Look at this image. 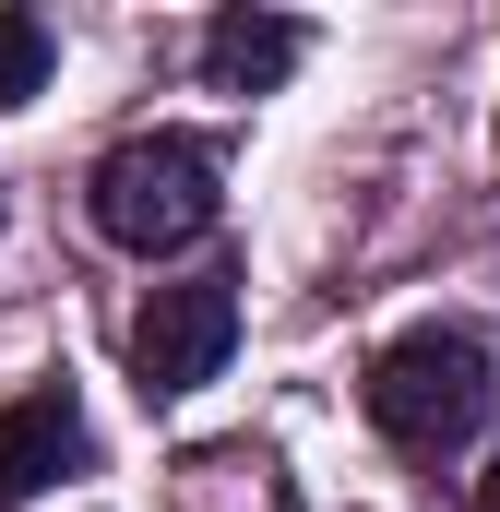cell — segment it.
Wrapping results in <instances>:
<instances>
[{"mask_svg":"<svg viewBox=\"0 0 500 512\" xmlns=\"http://www.w3.org/2000/svg\"><path fill=\"white\" fill-rule=\"evenodd\" d=\"M489 417V346L477 334H393L370 358V429L381 441H405V453H441V441H465Z\"/></svg>","mask_w":500,"mask_h":512,"instance_id":"6da1fadb","label":"cell"},{"mask_svg":"<svg viewBox=\"0 0 500 512\" xmlns=\"http://www.w3.org/2000/svg\"><path fill=\"white\" fill-rule=\"evenodd\" d=\"M215 203H227V191H215V155L179 143V131L120 143V155L96 167V227H108L120 251H179V239H203Z\"/></svg>","mask_w":500,"mask_h":512,"instance_id":"7a4b0ae2","label":"cell"},{"mask_svg":"<svg viewBox=\"0 0 500 512\" xmlns=\"http://www.w3.org/2000/svg\"><path fill=\"white\" fill-rule=\"evenodd\" d=\"M227 346H239V274H179V286H155L131 310V382L155 405L203 393L227 370Z\"/></svg>","mask_w":500,"mask_h":512,"instance_id":"3957f363","label":"cell"},{"mask_svg":"<svg viewBox=\"0 0 500 512\" xmlns=\"http://www.w3.org/2000/svg\"><path fill=\"white\" fill-rule=\"evenodd\" d=\"M72 453H84L72 393H24V405H0V501H36Z\"/></svg>","mask_w":500,"mask_h":512,"instance_id":"277c9868","label":"cell"},{"mask_svg":"<svg viewBox=\"0 0 500 512\" xmlns=\"http://www.w3.org/2000/svg\"><path fill=\"white\" fill-rule=\"evenodd\" d=\"M203 72H215V96H274L298 72V24L286 12H215L203 24Z\"/></svg>","mask_w":500,"mask_h":512,"instance_id":"5b68a950","label":"cell"},{"mask_svg":"<svg viewBox=\"0 0 500 512\" xmlns=\"http://www.w3.org/2000/svg\"><path fill=\"white\" fill-rule=\"evenodd\" d=\"M36 84H48V24H36V12H12V0H0V108H24V96H36Z\"/></svg>","mask_w":500,"mask_h":512,"instance_id":"8992f818","label":"cell"},{"mask_svg":"<svg viewBox=\"0 0 500 512\" xmlns=\"http://www.w3.org/2000/svg\"><path fill=\"white\" fill-rule=\"evenodd\" d=\"M489 512H500V465H489Z\"/></svg>","mask_w":500,"mask_h":512,"instance_id":"52a82bcc","label":"cell"}]
</instances>
